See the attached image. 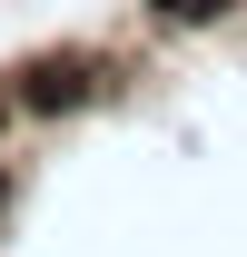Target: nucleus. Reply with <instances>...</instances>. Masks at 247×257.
I'll use <instances>...</instances> for the list:
<instances>
[{"label": "nucleus", "mask_w": 247, "mask_h": 257, "mask_svg": "<svg viewBox=\"0 0 247 257\" xmlns=\"http://www.w3.org/2000/svg\"><path fill=\"white\" fill-rule=\"evenodd\" d=\"M99 89H109V79H99V60H79V50H69V60H30L10 79L20 109H79V99H99Z\"/></svg>", "instance_id": "nucleus-1"}, {"label": "nucleus", "mask_w": 247, "mask_h": 257, "mask_svg": "<svg viewBox=\"0 0 247 257\" xmlns=\"http://www.w3.org/2000/svg\"><path fill=\"white\" fill-rule=\"evenodd\" d=\"M217 10H237V0H158V20H217Z\"/></svg>", "instance_id": "nucleus-2"}]
</instances>
